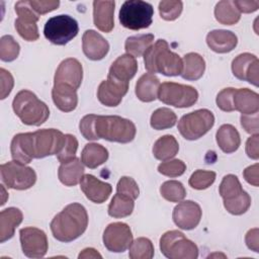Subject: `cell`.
Segmentation results:
<instances>
[{
	"label": "cell",
	"mask_w": 259,
	"mask_h": 259,
	"mask_svg": "<svg viewBox=\"0 0 259 259\" xmlns=\"http://www.w3.org/2000/svg\"><path fill=\"white\" fill-rule=\"evenodd\" d=\"M65 144V135L56 128H42L33 133H20L13 137L10 145L14 161L28 164L32 159L58 155Z\"/></svg>",
	"instance_id": "1"
},
{
	"label": "cell",
	"mask_w": 259,
	"mask_h": 259,
	"mask_svg": "<svg viewBox=\"0 0 259 259\" xmlns=\"http://www.w3.org/2000/svg\"><path fill=\"white\" fill-rule=\"evenodd\" d=\"M79 130L88 141L104 139L121 144L132 142L137 133L132 120L118 115L87 114L80 120Z\"/></svg>",
	"instance_id": "2"
},
{
	"label": "cell",
	"mask_w": 259,
	"mask_h": 259,
	"mask_svg": "<svg viewBox=\"0 0 259 259\" xmlns=\"http://www.w3.org/2000/svg\"><path fill=\"white\" fill-rule=\"evenodd\" d=\"M88 214L86 208L78 202L68 204L51 222V231L55 239L69 243L78 239L86 231Z\"/></svg>",
	"instance_id": "3"
},
{
	"label": "cell",
	"mask_w": 259,
	"mask_h": 259,
	"mask_svg": "<svg viewBox=\"0 0 259 259\" xmlns=\"http://www.w3.org/2000/svg\"><path fill=\"white\" fill-rule=\"evenodd\" d=\"M145 68L149 73H160L165 76L181 75L183 69L182 59L169 49L165 39H158L144 54Z\"/></svg>",
	"instance_id": "4"
},
{
	"label": "cell",
	"mask_w": 259,
	"mask_h": 259,
	"mask_svg": "<svg viewBox=\"0 0 259 259\" xmlns=\"http://www.w3.org/2000/svg\"><path fill=\"white\" fill-rule=\"evenodd\" d=\"M12 108L19 119L27 125L38 126L50 116L48 105L29 90L19 91L12 101Z\"/></svg>",
	"instance_id": "5"
},
{
	"label": "cell",
	"mask_w": 259,
	"mask_h": 259,
	"mask_svg": "<svg viewBox=\"0 0 259 259\" xmlns=\"http://www.w3.org/2000/svg\"><path fill=\"white\" fill-rule=\"evenodd\" d=\"M152 4L142 0H127L119 9L118 18L121 25L131 30L148 28L153 21Z\"/></svg>",
	"instance_id": "6"
},
{
	"label": "cell",
	"mask_w": 259,
	"mask_h": 259,
	"mask_svg": "<svg viewBox=\"0 0 259 259\" xmlns=\"http://www.w3.org/2000/svg\"><path fill=\"white\" fill-rule=\"evenodd\" d=\"M160 250L169 259H196L198 257L196 244L177 230L168 231L162 235Z\"/></svg>",
	"instance_id": "7"
},
{
	"label": "cell",
	"mask_w": 259,
	"mask_h": 259,
	"mask_svg": "<svg viewBox=\"0 0 259 259\" xmlns=\"http://www.w3.org/2000/svg\"><path fill=\"white\" fill-rule=\"evenodd\" d=\"M214 124V115L208 109H197L183 115L178 121V131L181 136L194 141L204 136Z\"/></svg>",
	"instance_id": "8"
},
{
	"label": "cell",
	"mask_w": 259,
	"mask_h": 259,
	"mask_svg": "<svg viewBox=\"0 0 259 259\" xmlns=\"http://www.w3.org/2000/svg\"><path fill=\"white\" fill-rule=\"evenodd\" d=\"M78 22L67 14H60L49 18L44 26L45 37L57 46L67 45L78 34Z\"/></svg>",
	"instance_id": "9"
},
{
	"label": "cell",
	"mask_w": 259,
	"mask_h": 259,
	"mask_svg": "<svg viewBox=\"0 0 259 259\" xmlns=\"http://www.w3.org/2000/svg\"><path fill=\"white\" fill-rule=\"evenodd\" d=\"M158 98L167 105L178 108H185L194 105L198 99L197 90L189 85L164 82L160 84Z\"/></svg>",
	"instance_id": "10"
},
{
	"label": "cell",
	"mask_w": 259,
	"mask_h": 259,
	"mask_svg": "<svg viewBox=\"0 0 259 259\" xmlns=\"http://www.w3.org/2000/svg\"><path fill=\"white\" fill-rule=\"evenodd\" d=\"M2 182L16 190H25L32 187L36 181L35 171L25 164L17 161H9L0 166Z\"/></svg>",
	"instance_id": "11"
},
{
	"label": "cell",
	"mask_w": 259,
	"mask_h": 259,
	"mask_svg": "<svg viewBox=\"0 0 259 259\" xmlns=\"http://www.w3.org/2000/svg\"><path fill=\"white\" fill-rule=\"evenodd\" d=\"M15 12L17 18L15 19L14 26L18 34L27 41H34L39 37L37 20L38 15L31 9L28 1H18L15 3Z\"/></svg>",
	"instance_id": "12"
},
{
	"label": "cell",
	"mask_w": 259,
	"mask_h": 259,
	"mask_svg": "<svg viewBox=\"0 0 259 259\" xmlns=\"http://www.w3.org/2000/svg\"><path fill=\"white\" fill-rule=\"evenodd\" d=\"M20 245L23 254L28 258H41L49 249L46 233L34 227H26L19 231Z\"/></svg>",
	"instance_id": "13"
},
{
	"label": "cell",
	"mask_w": 259,
	"mask_h": 259,
	"mask_svg": "<svg viewBox=\"0 0 259 259\" xmlns=\"http://www.w3.org/2000/svg\"><path fill=\"white\" fill-rule=\"evenodd\" d=\"M102 240L108 251L114 253L124 252L133 242L132 230L125 223H111L105 228Z\"/></svg>",
	"instance_id": "14"
},
{
	"label": "cell",
	"mask_w": 259,
	"mask_h": 259,
	"mask_svg": "<svg viewBox=\"0 0 259 259\" xmlns=\"http://www.w3.org/2000/svg\"><path fill=\"white\" fill-rule=\"evenodd\" d=\"M258 58L250 53H243L238 55L232 62L233 75L243 81H248L250 84L258 87Z\"/></svg>",
	"instance_id": "15"
},
{
	"label": "cell",
	"mask_w": 259,
	"mask_h": 259,
	"mask_svg": "<svg viewBox=\"0 0 259 259\" xmlns=\"http://www.w3.org/2000/svg\"><path fill=\"white\" fill-rule=\"evenodd\" d=\"M202 210L198 203L192 200L180 201L173 209L172 219L174 224L182 230H192L200 222Z\"/></svg>",
	"instance_id": "16"
},
{
	"label": "cell",
	"mask_w": 259,
	"mask_h": 259,
	"mask_svg": "<svg viewBox=\"0 0 259 259\" xmlns=\"http://www.w3.org/2000/svg\"><path fill=\"white\" fill-rule=\"evenodd\" d=\"M128 83H124L113 78L107 77L103 80L97 89V98L105 106L115 107L117 106L122 97L127 93Z\"/></svg>",
	"instance_id": "17"
},
{
	"label": "cell",
	"mask_w": 259,
	"mask_h": 259,
	"mask_svg": "<svg viewBox=\"0 0 259 259\" xmlns=\"http://www.w3.org/2000/svg\"><path fill=\"white\" fill-rule=\"evenodd\" d=\"M83 79V68L81 63L74 58L63 60L56 70L54 83H64L76 90L80 87Z\"/></svg>",
	"instance_id": "18"
},
{
	"label": "cell",
	"mask_w": 259,
	"mask_h": 259,
	"mask_svg": "<svg viewBox=\"0 0 259 259\" xmlns=\"http://www.w3.org/2000/svg\"><path fill=\"white\" fill-rule=\"evenodd\" d=\"M80 188L87 199L94 203H103L108 199L112 191L109 183L103 182L91 174L83 175L80 181Z\"/></svg>",
	"instance_id": "19"
},
{
	"label": "cell",
	"mask_w": 259,
	"mask_h": 259,
	"mask_svg": "<svg viewBox=\"0 0 259 259\" xmlns=\"http://www.w3.org/2000/svg\"><path fill=\"white\" fill-rule=\"evenodd\" d=\"M82 49L84 55L92 61L102 60L109 51L108 41L97 31L87 29L82 36Z\"/></svg>",
	"instance_id": "20"
},
{
	"label": "cell",
	"mask_w": 259,
	"mask_h": 259,
	"mask_svg": "<svg viewBox=\"0 0 259 259\" xmlns=\"http://www.w3.org/2000/svg\"><path fill=\"white\" fill-rule=\"evenodd\" d=\"M114 1L96 0L93 2L94 25L103 32H110L114 27Z\"/></svg>",
	"instance_id": "21"
},
{
	"label": "cell",
	"mask_w": 259,
	"mask_h": 259,
	"mask_svg": "<svg viewBox=\"0 0 259 259\" xmlns=\"http://www.w3.org/2000/svg\"><path fill=\"white\" fill-rule=\"evenodd\" d=\"M138 72V62L135 57L124 54L119 56L110 66L107 77L128 83Z\"/></svg>",
	"instance_id": "22"
},
{
	"label": "cell",
	"mask_w": 259,
	"mask_h": 259,
	"mask_svg": "<svg viewBox=\"0 0 259 259\" xmlns=\"http://www.w3.org/2000/svg\"><path fill=\"white\" fill-rule=\"evenodd\" d=\"M52 98L55 105L63 112L73 111L78 104L77 90L64 83H54Z\"/></svg>",
	"instance_id": "23"
},
{
	"label": "cell",
	"mask_w": 259,
	"mask_h": 259,
	"mask_svg": "<svg viewBox=\"0 0 259 259\" xmlns=\"http://www.w3.org/2000/svg\"><path fill=\"white\" fill-rule=\"evenodd\" d=\"M206 44L211 51L218 54H226L236 48L238 37L231 30L214 29L207 33Z\"/></svg>",
	"instance_id": "24"
},
{
	"label": "cell",
	"mask_w": 259,
	"mask_h": 259,
	"mask_svg": "<svg viewBox=\"0 0 259 259\" xmlns=\"http://www.w3.org/2000/svg\"><path fill=\"white\" fill-rule=\"evenodd\" d=\"M23 214L17 207H8L0 212V242L11 239L14 236L15 229L21 224Z\"/></svg>",
	"instance_id": "25"
},
{
	"label": "cell",
	"mask_w": 259,
	"mask_h": 259,
	"mask_svg": "<svg viewBox=\"0 0 259 259\" xmlns=\"http://www.w3.org/2000/svg\"><path fill=\"white\" fill-rule=\"evenodd\" d=\"M84 175V164L77 157L61 163L58 170L59 180L66 186L77 185Z\"/></svg>",
	"instance_id": "26"
},
{
	"label": "cell",
	"mask_w": 259,
	"mask_h": 259,
	"mask_svg": "<svg viewBox=\"0 0 259 259\" xmlns=\"http://www.w3.org/2000/svg\"><path fill=\"white\" fill-rule=\"evenodd\" d=\"M160 87L159 78L152 73H146L140 77L136 84V95L143 102H152L158 98Z\"/></svg>",
	"instance_id": "27"
},
{
	"label": "cell",
	"mask_w": 259,
	"mask_h": 259,
	"mask_svg": "<svg viewBox=\"0 0 259 259\" xmlns=\"http://www.w3.org/2000/svg\"><path fill=\"white\" fill-rule=\"evenodd\" d=\"M234 108L242 114H254L259 111V95L248 88L236 89L234 93Z\"/></svg>",
	"instance_id": "28"
},
{
	"label": "cell",
	"mask_w": 259,
	"mask_h": 259,
	"mask_svg": "<svg viewBox=\"0 0 259 259\" xmlns=\"http://www.w3.org/2000/svg\"><path fill=\"white\" fill-rule=\"evenodd\" d=\"M215 140L220 149L227 154L236 152L241 144L240 134L232 124H223L215 134Z\"/></svg>",
	"instance_id": "29"
},
{
	"label": "cell",
	"mask_w": 259,
	"mask_h": 259,
	"mask_svg": "<svg viewBox=\"0 0 259 259\" xmlns=\"http://www.w3.org/2000/svg\"><path fill=\"white\" fill-rule=\"evenodd\" d=\"M181 76L188 81H196L202 77L205 70L204 59L197 53H188L183 59Z\"/></svg>",
	"instance_id": "30"
},
{
	"label": "cell",
	"mask_w": 259,
	"mask_h": 259,
	"mask_svg": "<svg viewBox=\"0 0 259 259\" xmlns=\"http://www.w3.org/2000/svg\"><path fill=\"white\" fill-rule=\"evenodd\" d=\"M108 159V151L105 147L96 143L86 144L81 153L82 163L90 168L94 169L102 165Z\"/></svg>",
	"instance_id": "31"
},
{
	"label": "cell",
	"mask_w": 259,
	"mask_h": 259,
	"mask_svg": "<svg viewBox=\"0 0 259 259\" xmlns=\"http://www.w3.org/2000/svg\"><path fill=\"white\" fill-rule=\"evenodd\" d=\"M152 151L157 160L164 162L176 156L179 151V145L174 136L165 135L155 142Z\"/></svg>",
	"instance_id": "32"
},
{
	"label": "cell",
	"mask_w": 259,
	"mask_h": 259,
	"mask_svg": "<svg viewBox=\"0 0 259 259\" xmlns=\"http://www.w3.org/2000/svg\"><path fill=\"white\" fill-rule=\"evenodd\" d=\"M214 17L222 24L233 25L240 20L241 13L233 1L223 0L218 2L214 7Z\"/></svg>",
	"instance_id": "33"
},
{
	"label": "cell",
	"mask_w": 259,
	"mask_h": 259,
	"mask_svg": "<svg viewBox=\"0 0 259 259\" xmlns=\"http://www.w3.org/2000/svg\"><path fill=\"white\" fill-rule=\"evenodd\" d=\"M154 34L143 33L128 36L124 42V50L126 54L133 57H141L147 52V50L153 45Z\"/></svg>",
	"instance_id": "34"
},
{
	"label": "cell",
	"mask_w": 259,
	"mask_h": 259,
	"mask_svg": "<svg viewBox=\"0 0 259 259\" xmlns=\"http://www.w3.org/2000/svg\"><path fill=\"white\" fill-rule=\"evenodd\" d=\"M134 201L135 199H133L132 197L116 192L108 205V214L116 219L128 217L134 210Z\"/></svg>",
	"instance_id": "35"
},
{
	"label": "cell",
	"mask_w": 259,
	"mask_h": 259,
	"mask_svg": "<svg viewBox=\"0 0 259 259\" xmlns=\"http://www.w3.org/2000/svg\"><path fill=\"white\" fill-rule=\"evenodd\" d=\"M177 116L173 110L167 107H160L156 109L150 119V124L154 130L162 131L173 127L176 124Z\"/></svg>",
	"instance_id": "36"
},
{
	"label": "cell",
	"mask_w": 259,
	"mask_h": 259,
	"mask_svg": "<svg viewBox=\"0 0 259 259\" xmlns=\"http://www.w3.org/2000/svg\"><path fill=\"white\" fill-rule=\"evenodd\" d=\"M244 191L245 190L243 189L238 177L233 174L224 176L219 187V192L223 198V201L231 200L242 194Z\"/></svg>",
	"instance_id": "37"
},
{
	"label": "cell",
	"mask_w": 259,
	"mask_h": 259,
	"mask_svg": "<svg viewBox=\"0 0 259 259\" xmlns=\"http://www.w3.org/2000/svg\"><path fill=\"white\" fill-rule=\"evenodd\" d=\"M154 245L148 238L141 237L132 242L128 251L131 259H152L154 257Z\"/></svg>",
	"instance_id": "38"
},
{
	"label": "cell",
	"mask_w": 259,
	"mask_h": 259,
	"mask_svg": "<svg viewBox=\"0 0 259 259\" xmlns=\"http://www.w3.org/2000/svg\"><path fill=\"white\" fill-rule=\"evenodd\" d=\"M160 193L163 198L170 202H180L186 196L183 184L177 180L165 181L160 187Z\"/></svg>",
	"instance_id": "39"
},
{
	"label": "cell",
	"mask_w": 259,
	"mask_h": 259,
	"mask_svg": "<svg viewBox=\"0 0 259 259\" xmlns=\"http://www.w3.org/2000/svg\"><path fill=\"white\" fill-rule=\"evenodd\" d=\"M19 44L12 35L6 34L0 38V59L3 62H12L19 55Z\"/></svg>",
	"instance_id": "40"
},
{
	"label": "cell",
	"mask_w": 259,
	"mask_h": 259,
	"mask_svg": "<svg viewBox=\"0 0 259 259\" xmlns=\"http://www.w3.org/2000/svg\"><path fill=\"white\" fill-rule=\"evenodd\" d=\"M215 172L213 171H206V170H196L194 171L189 180L188 184L197 190H202L208 188L215 180Z\"/></svg>",
	"instance_id": "41"
},
{
	"label": "cell",
	"mask_w": 259,
	"mask_h": 259,
	"mask_svg": "<svg viewBox=\"0 0 259 259\" xmlns=\"http://www.w3.org/2000/svg\"><path fill=\"white\" fill-rule=\"evenodd\" d=\"M251 205V197L250 195L244 191L242 194L239 196L231 199L224 201V206L228 210V212L234 214V215H241L245 213Z\"/></svg>",
	"instance_id": "42"
},
{
	"label": "cell",
	"mask_w": 259,
	"mask_h": 259,
	"mask_svg": "<svg viewBox=\"0 0 259 259\" xmlns=\"http://www.w3.org/2000/svg\"><path fill=\"white\" fill-rule=\"evenodd\" d=\"M183 8V3L181 1H161L159 3V13L161 18L167 21H172L177 19Z\"/></svg>",
	"instance_id": "43"
},
{
	"label": "cell",
	"mask_w": 259,
	"mask_h": 259,
	"mask_svg": "<svg viewBox=\"0 0 259 259\" xmlns=\"http://www.w3.org/2000/svg\"><path fill=\"white\" fill-rule=\"evenodd\" d=\"M186 170V165L183 161L179 159H174L170 161H164L158 166V172L164 176L168 177H178L181 176Z\"/></svg>",
	"instance_id": "44"
},
{
	"label": "cell",
	"mask_w": 259,
	"mask_h": 259,
	"mask_svg": "<svg viewBox=\"0 0 259 259\" xmlns=\"http://www.w3.org/2000/svg\"><path fill=\"white\" fill-rule=\"evenodd\" d=\"M78 149V140L75 136L67 134L65 135V144L61 152L57 155L59 162L64 163L76 157V152Z\"/></svg>",
	"instance_id": "45"
},
{
	"label": "cell",
	"mask_w": 259,
	"mask_h": 259,
	"mask_svg": "<svg viewBox=\"0 0 259 259\" xmlns=\"http://www.w3.org/2000/svg\"><path fill=\"white\" fill-rule=\"evenodd\" d=\"M116 192L127 195L133 199H137L140 194V189L138 183L134 178L128 176H122L116 185Z\"/></svg>",
	"instance_id": "46"
},
{
	"label": "cell",
	"mask_w": 259,
	"mask_h": 259,
	"mask_svg": "<svg viewBox=\"0 0 259 259\" xmlns=\"http://www.w3.org/2000/svg\"><path fill=\"white\" fill-rule=\"evenodd\" d=\"M236 88L229 87L221 90L215 98V102L218 107L226 112L234 111V93Z\"/></svg>",
	"instance_id": "47"
},
{
	"label": "cell",
	"mask_w": 259,
	"mask_h": 259,
	"mask_svg": "<svg viewBox=\"0 0 259 259\" xmlns=\"http://www.w3.org/2000/svg\"><path fill=\"white\" fill-rule=\"evenodd\" d=\"M28 3L31 9L37 15H42L48 12L54 11L60 5V1L58 0H30L28 1Z\"/></svg>",
	"instance_id": "48"
},
{
	"label": "cell",
	"mask_w": 259,
	"mask_h": 259,
	"mask_svg": "<svg viewBox=\"0 0 259 259\" xmlns=\"http://www.w3.org/2000/svg\"><path fill=\"white\" fill-rule=\"evenodd\" d=\"M242 127L251 135H256L259 132L258 112L254 114H242L240 117Z\"/></svg>",
	"instance_id": "49"
},
{
	"label": "cell",
	"mask_w": 259,
	"mask_h": 259,
	"mask_svg": "<svg viewBox=\"0 0 259 259\" xmlns=\"http://www.w3.org/2000/svg\"><path fill=\"white\" fill-rule=\"evenodd\" d=\"M0 83H1V99H5L11 92L13 85H14V79L9 71L5 70L4 68L0 69Z\"/></svg>",
	"instance_id": "50"
},
{
	"label": "cell",
	"mask_w": 259,
	"mask_h": 259,
	"mask_svg": "<svg viewBox=\"0 0 259 259\" xmlns=\"http://www.w3.org/2000/svg\"><path fill=\"white\" fill-rule=\"evenodd\" d=\"M259 135H252L246 142V154L253 160L259 159Z\"/></svg>",
	"instance_id": "51"
},
{
	"label": "cell",
	"mask_w": 259,
	"mask_h": 259,
	"mask_svg": "<svg viewBox=\"0 0 259 259\" xmlns=\"http://www.w3.org/2000/svg\"><path fill=\"white\" fill-rule=\"evenodd\" d=\"M240 13H252L259 8V1L253 0H234L233 1Z\"/></svg>",
	"instance_id": "52"
},
{
	"label": "cell",
	"mask_w": 259,
	"mask_h": 259,
	"mask_svg": "<svg viewBox=\"0 0 259 259\" xmlns=\"http://www.w3.org/2000/svg\"><path fill=\"white\" fill-rule=\"evenodd\" d=\"M258 235H259L258 228H254V229L249 230L245 236V242H246L247 247L256 253H258V251H259Z\"/></svg>",
	"instance_id": "53"
},
{
	"label": "cell",
	"mask_w": 259,
	"mask_h": 259,
	"mask_svg": "<svg viewBox=\"0 0 259 259\" xmlns=\"http://www.w3.org/2000/svg\"><path fill=\"white\" fill-rule=\"evenodd\" d=\"M243 176L245 178V180L253 185V186H258L259 185V182H258V164H254V165H251L249 167H247L244 171H243Z\"/></svg>",
	"instance_id": "54"
},
{
	"label": "cell",
	"mask_w": 259,
	"mask_h": 259,
	"mask_svg": "<svg viewBox=\"0 0 259 259\" xmlns=\"http://www.w3.org/2000/svg\"><path fill=\"white\" fill-rule=\"evenodd\" d=\"M79 259L81 258H102V256L93 248H86L84 249L78 256Z\"/></svg>",
	"instance_id": "55"
}]
</instances>
